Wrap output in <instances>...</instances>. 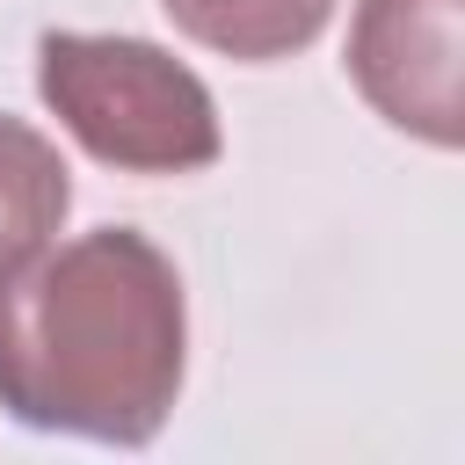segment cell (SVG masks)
Segmentation results:
<instances>
[{
    "mask_svg": "<svg viewBox=\"0 0 465 465\" xmlns=\"http://www.w3.org/2000/svg\"><path fill=\"white\" fill-rule=\"evenodd\" d=\"M36 94L73 131V145L116 174H196L225 153L203 73L153 36L44 29Z\"/></svg>",
    "mask_w": 465,
    "mask_h": 465,
    "instance_id": "obj_2",
    "label": "cell"
},
{
    "mask_svg": "<svg viewBox=\"0 0 465 465\" xmlns=\"http://www.w3.org/2000/svg\"><path fill=\"white\" fill-rule=\"evenodd\" d=\"M465 0H356L349 80L407 138L450 153L465 138Z\"/></svg>",
    "mask_w": 465,
    "mask_h": 465,
    "instance_id": "obj_3",
    "label": "cell"
},
{
    "mask_svg": "<svg viewBox=\"0 0 465 465\" xmlns=\"http://www.w3.org/2000/svg\"><path fill=\"white\" fill-rule=\"evenodd\" d=\"M160 7L189 44L240 65H276L334 22V0H160Z\"/></svg>",
    "mask_w": 465,
    "mask_h": 465,
    "instance_id": "obj_4",
    "label": "cell"
},
{
    "mask_svg": "<svg viewBox=\"0 0 465 465\" xmlns=\"http://www.w3.org/2000/svg\"><path fill=\"white\" fill-rule=\"evenodd\" d=\"M189 371V298L138 225H94L0 262V407L44 436L138 450Z\"/></svg>",
    "mask_w": 465,
    "mask_h": 465,
    "instance_id": "obj_1",
    "label": "cell"
},
{
    "mask_svg": "<svg viewBox=\"0 0 465 465\" xmlns=\"http://www.w3.org/2000/svg\"><path fill=\"white\" fill-rule=\"evenodd\" d=\"M65 211H73V167H65V153L36 124H22V116L0 109V262L58 240Z\"/></svg>",
    "mask_w": 465,
    "mask_h": 465,
    "instance_id": "obj_5",
    "label": "cell"
}]
</instances>
